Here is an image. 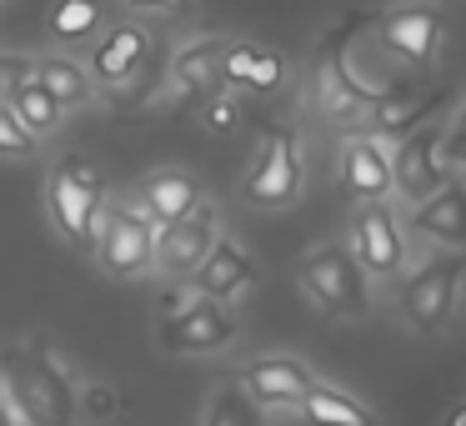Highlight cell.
Returning a JSON list of instances; mask_svg holds the SVG:
<instances>
[{
  "instance_id": "603a6c76",
  "label": "cell",
  "mask_w": 466,
  "mask_h": 426,
  "mask_svg": "<svg viewBox=\"0 0 466 426\" xmlns=\"http://www.w3.org/2000/svg\"><path fill=\"white\" fill-rule=\"evenodd\" d=\"M35 86H41L61 111L91 101V71H86L81 61H71V56H46V61H35Z\"/></svg>"
},
{
  "instance_id": "7402d4cb",
  "label": "cell",
  "mask_w": 466,
  "mask_h": 426,
  "mask_svg": "<svg viewBox=\"0 0 466 426\" xmlns=\"http://www.w3.org/2000/svg\"><path fill=\"white\" fill-rule=\"evenodd\" d=\"M226 46H231V36H196V41H186L181 51L171 56V76L186 86V91H211Z\"/></svg>"
},
{
  "instance_id": "83f0119b",
  "label": "cell",
  "mask_w": 466,
  "mask_h": 426,
  "mask_svg": "<svg viewBox=\"0 0 466 426\" xmlns=\"http://www.w3.org/2000/svg\"><path fill=\"white\" fill-rule=\"evenodd\" d=\"M201 121H206V131H216V136H231V131H236V121H241V106H236L231 96H206V106H201Z\"/></svg>"
},
{
  "instance_id": "8fae6325",
  "label": "cell",
  "mask_w": 466,
  "mask_h": 426,
  "mask_svg": "<svg viewBox=\"0 0 466 426\" xmlns=\"http://www.w3.org/2000/svg\"><path fill=\"white\" fill-rule=\"evenodd\" d=\"M156 341L161 351H176V356H211V351H226L236 341V316L231 306H216V301H191L181 316L156 326Z\"/></svg>"
},
{
  "instance_id": "44dd1931",
  "label": "cell",
  "mask_w": 466,
  "mask_h": 426,
  "mask_svg": "<svg viewBox=\"0 0 466 426\" xmlns=\"http://www.w3.org/2000/svg\"><path fill=\"white\" fill-rule=\"evenodd\" d=\"M296 411L306 416V426H376V416L366 411L351 391L326 386V381H316L311 391L301 396V406H296Z\"/></svg>"
},
{
  "instance_id": "e575fe53",
  "label": "cell",
  "mask_w": 466,
  "mask_h": 426,
  "mask_svg": "<svg viewBox=\"0 0 466 426\" xmlns=\"http://www.w3.org/2000/svg\"><path fill=\"white\" fill-rule=\"evenodd\" d=\"M441 426H466V401L461 406H451V411H446V421Z\"/></svg>"
},
{
  "instance_id": "30bf717a",
  "label": "cell",
  "mask_w": 466,
  "mask_h": 426,
  "mask_svg": "<svg viewBox=\"0 0 466 426\" xmlns=\"http://www.w3.org/2000/svg\"><path fill=\"white\" fill-rule=\"evenodd\" d=\"M366 101H371V91L346 66V41L341 36H326L321 51H316V66H311V106L326 121H361Z\"/></svg>"
},
{
  "instance_id": "7c38bea8",
  "label": "cell",
  "mask_w": 466,
  "mask_h": 426,
  "mask_svg": "<svg viewBox=\"0 0 466 426\" xmlns=\"http://www.w3.org/2000/svg\"><path fill=\"white\" fill-rule=\"evenodd\" d=\"M221 226H216V211L211 206H196L186 221H171V226H156V241H151V266L166 276H191L196 266L206 261V251L216 246Z\"/></svg>"
},
{
  "instance_id": "8d00e7d4",
  "label": "cell",
  "mask_w": 466,
  "mask_h": 426,
  "mask_svg": "<svg viewBox=\"0 0 466 426\" xmlns=\"http://www.w3.org/2000/svg\"><path fill=\"white\" fill-rule=\"evenodd\" d=\"M0 106H5V96H0Z\"/></svg>"
},
{
  "instance_id": "4fadbf2b",
  "label": "cell",
  "mask_w": 466,
  "mask_h": 426,
  "mask_svg": "<svg viewBox=\"0 0 466 426\" xmlns=\"http://www.w3.org/2000/svg\"><path fill=\"white\" fill-rule=\"evenodd\" d=\"M251 281H256V261L241 241H231V236H216L206 261L186 276V286H191L201 301H216V306H231L241 291H251Z\"/></svg>"
},
{
  "instance_id": "6da1fadb",
  "label": "cell",
  "mask_w": 466,
  "mask_h": 426,
  "mask_svg": "<svg viewBox=\"0 0 466 426\" xmlns=\"http://www.w3.org/2000/svg\"><path fill=\"white\" fill-rule=\"evenodd\" d=\"M0 381L5 401L25 426H76V386L66 381V366L41 341L5 346L0 351Z\"/></svg>"
},
{
  "instance_id": "3957f363",
  "label": "cell",
  "mask_w": 466,
  "mask_h": 426,
  "mask_svg": "<svg viewBox=\"0 0 466 426\" xmlns=\"http://www.w3.org/2000/svg\"><path fill=\"white\" fill-rule=\"evenodd\" d=\"M46 206H51V226L61 231V241H71L76 251H91L96 226H101V211H106V176L86 156H66L51 171Z\"/></svg>"
},
{
  "instance_id": "d4e9b609",
  "label": "cell",
  "mask_w": 466,
  "mask_h": 426,
  "mask_svg": "<svg viewBox=\"0 0 466 426\" xmlns=\"http://www.w3.org/2000/svg\"><path fill=\"white\" fill-rule=\"evenodd\" d=\"M5 111H11L15 121H21L25 131L35 136V141H46V136H51L56 126H61V106H56L35 81H31V86H21V91L11 96V106H5Z\"/></svg>"
},
{
  "instance_id": "4316f807",
  "label": "cell",
  "mask_w": 466,
  "mask_h": 426,
  "mask_svg": "<svg viewBox=\"0 0 466 426\" xmlns=\"http://www.w3.org/2000/svg\"><path fill=\"white\" fill-rule=\"evenodd\" d=\"M35 151H41V141H35L15 116L0 106V156H11V161H31Z\"/></svg>"
},
{
  "instance_id": "1f68e13d",
  "label": "cell",
  "mask_w": 466,
  "mask_h": 426,
  "mask_svg": "<svg viewBox=\"0 0 466 426\" xmlns=\"http://www.w3.org/2000/svg\"><path fill=\"white\" fill-rule=\"evenodd\" d=\"M76 406H86L91 416H111L116 411V396H111V386H86V391L76 396Z\"/></svg>"
},
{
  "instance_id": "d6a6232c",
  "label": "cell",
  "mask_w": 466,
  "mask_h": 426,
  "mask_svg": "<svg viewBox=\"0 0 466 426\" xmlns=\"http://www.w3.org/2000/svg\"><path fill=\"white\" fill-rule=\"evenodd\" d=\"M131 11H151V15H181L191 0H126Z\"/></svg>"
},
{
  "instance_id": "4dcf8cb0",
  "label": "cell",
  "mask_w": 466,
  "mask_h": 426,
  "mask_svg": "<svg viewBox=\"0 0 466 426\" xmlns=\"http://www.w3.org/2000/svg\"><path fill=\"white\" fill-rule=\"evenodd\" d=\"M441 161L456 171H466V131H456V126H446V141H441Z\"/></svg>"
},
{
  "instance_id": "9a60e30c",
  "label": "cell",
  "mask_w": 466,
  "mask_h": 426,
  "mask_svg": "<svg viewBox=\"0 0 466 426\" xmlns=\"http://www.w3.org/2000/svg\"><path fill=\"white\" fill-rule=\"evenodd\" d=\"M236 386H241L261 411L266 406H301V396L316 386V371L301 356H261V361H251L236 376Z\"/></svg>"
},
{
  "instance_id": "f546056e",
  "label": "cell",
  "mask_w": 466,
  "mask_h": 426,
  "mask_svg": "<svg viewBox=\"0 0 466 426\" xmlns=\"http://www.w3.org/2000/svg\"><path fill=\"white\" fill-rule=\"evenodd\" d=\"M191 301H201V296H196V291H191V286H186V281H171V286H166L161 296H156V311H161V321H171V316H181V311H186V306H191Z\"/></svg>"
},
{
  "instance_id": "277c9868",
  "label": "cell",
  "mask_w": 466,
  "mask_h": 426,
  "mask_svg": "<svg viewBox=\"0 0 466 426\" xmlns=\"http://www.w3.org/2000/svg\"><path fill=\"white\" fill-rule=\"evenodd\" d=\"M461 281H466V256L456 251H436L426 256L416 271H406L401 281V316L411 331L421 336H436L451 326L456 316V301H461Z\"/></svg>"
},
{
  "instance_id": "ffe728a7",
  "label": "cell",
  "mask_w": 466,
  "mask_h": 426,
  "mask_svg": "<svg viewBox=\"0 0 466 426\" xmlns=\"http://www.w3.org/2000/svg\"><path fill=\"white\" fill-rule=\"evenodd\" d=\"M146 51H151V36H146L141 25L121 21V25H111V31L96 41L91 76H96V81H131V76L141 71Z\"/></svg>"
},
{
  "instance_id": "484cf974",
  "label": "cell",
  "mask_w": 466,
  "mask_h": 426,
  "mask_svg": "<svg viewBox=\"0 0 466 426\" xmlns=\"http://www.w3.org/2000/svg\"><path fill=\"white\" fill-rule=\"evenodd\" d=\"M101 31V0H56L51 36L56 41H86Z\"/></svg>"
},
{
  "instance_id": "ac0fdd59",
  "label": "cell",
  "mask_w": 466,
  "mask_h": 426,
  "mask_svg": "<svg viewBox=\"0 0 466 426\" xmlns=\"http://www.w3.org/2000/svg\"><path fill=\"white\" fill-rule=\"evenodd\" d=\"M201 201H206L201 181H196L191 171H156V176H146L141 191H136V206L146 211V221H151V226L186 221Z\"/></svg>"
},
{
  "instance_id": "8992f818",
  "label": "cell",
  "mask_w": 466,
  "mask_h": 426,
  "mask_svg": "<svg viewBox=\"0 0 466 426\" xmlns=\"http://www.w3.org/2000/svg\"><path fill=\"white\" fill-rule=\"evenodd\" d=\"M346 251L356 256V266L366 271V281L396 286L406 276V226L386 201H366L351 211V241Z\"/></svg>"
},
{
  "instance_id": "ba28073f",
  "label": "cell",
  "mask_w": 466,
  "mask_h": 426,
  "mask_svg": "<svg viewBox=\"0 0 466 426\" xmlns=\"http://www.w3.org/2000/svg\"><path fill=\"white\" fill-rule=\"evenodd\" d=\"M446 116L421 121L416 131H406L391 146V191H401L406 201H426L431 191H441L451 181V166L441 161V141H446Z\"/></svg>"
},
{
  "instance_id": "5bb4252c",
  "label": "cell",
  "mask_w": 466,
  "mask_h": 426,
  "mask_svg": "<svg viewBox=\"0 0 466 426\" xmlns=\"http://www.w3.org/2000/svg\"><path fill=\"white\" fill-rule=\"evenodd\" d=\"M406 231L421 236V241H431V246H441V251L461 256L466 251V181L461 176H451L441 191H431L426 201H416Z\"/></svg>"
},
{
  "instance_id": "836d02e7",
  "label": "cell",
  "mask_w": 466,
  "mask_h": 426,
  "mask_svg": "<svg viewBox=\"0 0 466 426\" xmlns=\"http://www.w3.org/2000/svg\"><path fill=\"white\" fill-rule=\"evenodd\" d=\"M0 426H21V416L11 411V401H5V396H0Z\"/></svg>"
},
{
  "instance_id": "2e32d148",
  "label": "cell",
  "mask_w": 466,
  "mask_h": 426,
  "mask_svg": "<svg viewBox=\"0 0 466 426\" xmlns=\"http://www.w3.org/2000/svg\"><path fill=\"white\" fill-rule=\"evenodd\" d=\"M341 191L356 206L366 201H386L391 196V146L376 141V136H356L341 146Z\"/></svg>"
},
{
  "instance_id": "d590c367",
  "label": "cell",
  "mask_w": 466,
  "mask_h": 426,
  "mask_svg": "<svg viewBox=\"0 0 466 426\" xmlns=\"http://www.w3.org/2000/svg\"><path fill=\"white\" fill-rule=\"evenodd\" d=\"M451 126H456V131H466V96H461V106H456V121Z\"/></svg>"
},
{
  "instance_id": "9c48e42d",
  "label": "cell",
  "mask_w": 466,
  "mask_h": 426,
  "mask_svg": "<svg viewBox=\"0 0 466 426\" xmlns=\"http://www.w3.org/2000/svg\"><path fill=\"white\" fill-rule=\"evenodd\" d=\"M376 46L401 66H431L446 36V11L441 5H396V11L376 15Z\"/></svg>"
},
{
  "instance_id": "7a4b0ae2",
  "label": "cell",
  "mask_w": 466,
  "mask_h": 426,
  "mask_svg": "<svg viewBox=\"0 0 466 426\" xmlns=\"http://www.w3.org/2000/svg\"><path fill=\"white\" fill-rule=\"evenodd\" d=\"M296 281L301 291L321 306L326 316L336 321H361L371 311V281L366 271L356 266V256L346 251V241H326V246H311L296 266Z\"/></svg>"
},
{
  "instance_id": "5b68a950",
  "label": "cell",
  "mask_w": 466,
  "mask_h": 426,
  "mask_svg": "<svg viewBox=\"0 0 466 426\" xmlns=\"http://www.w3.org/2000/svg\"><path fill=\"white\" fill-rule=\"evenodd\" d=\"M306 186V161H301V136L291 126H266L261 131V151L256 166L241 181V201L256 211H281L301 196Z\"/></svg>"
},
{
  "instance_id": "f1b7e54d",
  "label": "cell",
  "mask_w": 466,
  "mask_h": 426,
  "mask_svg": "<svg viewBox=\"0 0 466 426\" xmlns=\"http://www.w3.org/2000/svg\"><path fill=\"white\" fill-rule=\"evenodd\" d=\"M35 81V61L31 56H0V96L5 91H21V86H31Z\"/></svg>"
},
{
  "instance_id": "cb8c5ba5",
  "label": "cell",
  "mask_w": 466,
  "mask_h": 426,
  "mask_svg": "<svg viewBox=\"0 0 466 426\" xmlns=\"http://www.w3.org/2000/svg\"><path fill=\"white\" fill-rule=\"evenodd\" d=\"M261 421H266V411L236 381H221L211 396H206L201 426H261Z\"/></svg>"
},
{
  "instance_id": "d6986e66",
  "label": "cell",
  "mask_w": 466,
  "mask_h": 426,
  "mask_svg": "<svg viewBox=\"0 0 466 426\" xmlns=\"http://www.w3.org/2000/svg\"><path fill=\"white\" fill-rule=\"evenodd\" d=\"M441 101L446 96H426V101H411V96H401V91H381V96H371L366 101V111H361V121L371 126L366 136H396L401 141L406 131H416L421 121H436L441 116Z\"/></svg>"
},
{
  "instance_id": "52a82bcc",
  "label": "cell",
  "mask_w": 466,
  "mask_h": 426,
  "mask_svg": "<svg viewBox=\"0 0 466 426\" xmlns=\"http://www.w3.org/2000/svg\"><path fill=\"white\" fill-rule=\"evenodd\" d=\"M151 241H156V226L146 221L141 206H106L101 226H96V266L116 281H131V276L151 271Z\"/></svg>"
},
{
  "instance_id": "e0dca14e",
  "label": "cell",
  "mask_w": 466,
  "mask_h": 426,
  "mask_svg": "<svg viewBox=\"0 0 466 426\" xmlns=\"http://www.w3.org/2000/svg\"><path fill=\"white\" fill-rule=\"evenodd\" d=\"M216 81L231 86V91L271 96V91H281V81H286V56L271 51V46H261V41H231L221 56V66H216Z\"/></svg>"
}]
</instances>
